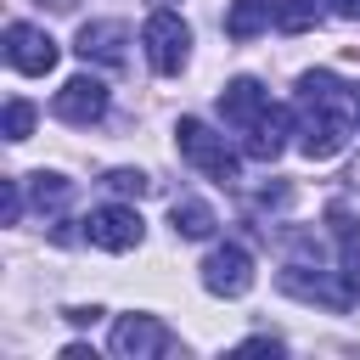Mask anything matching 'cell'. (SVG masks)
I'll return each instance as SVG.
<instances>
[{"instance_id": "cell-1", "label": "cell", "mask_w": 360, "mask_h": 360, "mask_svg": "<svg viewBox=\"0 0 360 360\" xmlns=\"http://www.w3.org/2000/svg\"><path fill=\"white\" fill-rule=\"evenodd\" d=\"M174 146H180V158H186L191 169H202V174H208V180H219V186L242 174V158L231 152V141H225V135H214L202 118H180V124H174Z\"/></svg>"}, {"instance_id": "cell-2", "label": "cell", "mask_w": 360, "mask_h": 360, "mask_svg": "<svg viewBox=\"0 0 360 360\" xmlns=\"http://www.w3.org/2000/svg\"><path fill=\"white\" fill-rule=\"evenodd\" d=\"M354 135V112H338V107H298V152L309 163H326L349 146Z\"/></svg>"}, {"instance_id": "cell-3", "label": "cell", "mask_w": 360, "mask_h": 360, "mask_svg": "<svg viewBox=\"0 0 360 360\" xmlns=\"http://www.w3.org/2000/svg\"><path fill=\"white\" fill-rule=\"evenodd\" d=\"M141 45H146L152 73H180L186 56H191V28H186L174 11H152L146 28H141Z\"/></svg>"}, {"instance_id": "cell-4", "label": "cell", "mask_w": 360, "mask_h": 360, "mask_svg": "<svg viewBox=\"0 0 360 360\" xmlns=\"http://www.w3.org/2000/svg\"><path fill=\"white\" fill-rule=\"evenodd\" d=\"M141 236H146V225H141V214L129 202L90 208V219H84V242L101 248V253H129V248H141Z\"/></svg>"}, {"instance_id": "cell-5", "label": "cell", "mask_w": 360, "mask_h": 360, "mask_svg": "<svg viewBox=\"0 0 360 360\" xmlns=\"http://www.w3.org/2000/svg\"><path fill=\"white\" fill-rule=\"evenodd\" d=\"M112 354H118V360L174 354V332H169L158 315H118V321H112Z\"/></svg>"}, {"instance_id": "cell-6", "label": "cell", "mask_w": 360, "mask_h": 360, "mask_svg": "<svg viewBox=\"0 0 360 360\" xmlns=\"http://www.w3.org/2000/svg\"><path fill=\"white\" fill-rule=\"evenodd\" d=\"M202 287H208L214 298H242V292L253 287V253H248L242 242L214 248V253L202 259Z\"/></svg>"}, {"instance_id": "cell-7", "label": "cell", "mask_w": 360, "mask_h": 360, "mask_svg": "<svg viewBox=\"0 0 360 360\" xmlns=\"http://www.w3.org/2000/svg\"><path fill=\"white\" fill-rule=\"evenodd\" d=\"M56 56H62V51H56V39H51L45 28H34V22H11V28H6V62H11L17 73H34V79H39V73L56 68Z\"/></svg>"}, {"instance_id": "cell-8", "label": "cell", "mask_w": 360, "mask_h": 360, "mask_svg": "<svg viewBox=\"0 0 360 360\" xmlns=\"http://www.w3.org/2000/svg\"><path fill=\"white\" fill-rule=\"evenodd\" d=\"M51 112H56L62 124H96V118L107 112V84H101L96 73H79V79H68V84L56 90Z\"/></svg>"}, {"instance_id": "cell-9", "label": "cell", "mask_w": 360, "mask_h": 360, "mask_svg": "<svg viewBox=\"0 0 360 360\" xmlns=\"http://www.w3.org/2000/svg\"><path fill=\"white\" fill-rule=\"evenodd\" d=\"M264 107H270V90H264L259 79H231V84L219 90V118H225L231 129H253Z\"/></svg>"}, {"instance_id": "cell-10", "label": "cell", "mask_w": 360, "mask_h": 360, "mask_svg": "<svg viewBox=\"0 0 360 360\" xmlns=\"http://www.w3.org/2000/svg\"><path fill=\"white\" fill-rule=\"evenodd\" d=\"M287 135H292V112L270 101V107L259 112V124H253V129H242V152H248V158H259V163H270V158H281Z\"/></svg>"}, {"instance_id": "cell-11", "label": "cell", "mask_w": 360, "mask_h": 360, "mask_svg": "<svg viewBox=\"0 0 360 360\" xmlns=\"http://www.w3.org/2000/svg\"><path fill=\"white\" fill-rule=\"evenodd\" d=\"M124 39H129V28H124V22H84L73 51H79L84 62H101V68H124Z\"/></svg>"}, {"instance_id": "cell-12", "label": "cell", "mask_w": 360, "mask_h": 360, "mask_svg": "<svg viewBox=\"0 0 360 360\" xmlns=\"http://www.w3.org/2000/svg\"><path fill=\"white\" fill-rule=\"evenodd\" d=\"M276 11H281V0H231L225 6V34L231 39H253V34H264L276 22Z\"/></svg>"}, {"instance_id": "cell-13", "label": "cell", "mask_w": 360, "mask_h": 360, "mask_svg": "<svg viewBox=\"0 0 360 360\" xmlns=\"http://www.w3.org/2000/svg\"><path fill=\"white\" fill-rule=\"evenodd\" d=\"M169 225H174V236H186V242H208V236H214V225H219V214H214L202 197H174Z\"/></svg>"}, {"instance_id": "cell-14", "label": "cell", "mask_w": 360, "mask_h": 360, "mask_svg": "<svg viewBox=\"0 0 360 360\" xmlns=\"http://www.w3.org/2000/svg\"><path fill=\"white\" fill-rule=\"evenodd\" d=\"M28 197H34L39 214H62L68 197H73V186H68L62 174H28Z\"/></svg>"}, {"instance_id": "cell-15", "label": "cell", "mask_w": 360, "mask_h": 360, "mask_svg": "<svg viewBox=\"0 0 360 360\" xmlns=\"http://www.w3.org/2000/svg\"><path fill=\"white\" fill-rule=\"evenodd\" d=\"M315 17H321V0H281V11H276V28H281V34H304Z\"/></svg>"}, {"instance_id": "cell-16", "label": "cell", "mask_w": 360, "mask_h": 360, "mask_svg": "<svg viewBox=\"0 0 360 360\" xmlns=\"http://www.w3.org/2000/svg\"><path fill=\"white\" fill-rule=\"evenodd\" d=\"M101 186H107V191H118V197H146V191H152V180H146L141 169H107V174H101Z\"/></svg>"}, {"instance_id": "cell-17", "label": "cell", "mask_w": 360, "mask_h": 360, "mask_svg": "<svg viewBox=\"0 0 360 360\" xmlns=\"http://www.w3.org/2000/svg\"><path fill=\"white\" fill-rule=\"evenodd\" d=\"M28 129H34V101H6V141H28Z\"/></svg>"}, {"instance_id": "cell-18", "label": "cell", "mask_w": 360, "mask_h": 360, "mask_svg": "<svg viewBox=\"0 0 360 360\" xmlns=\"http://www.w3.org/2000/svg\"><path fill=\"white\" fill-rule=\"evenodd\" d=\"M17 214H22V180H6L0 186V225H17Z\"/></svg>"}, {"instance_id": "cell-19", "label": "cell", "mask_w": 360, "mask_h": 360, "mask_svg": "<svg viewBox=\"0 0 360 360\" xmlns=\"http://www.w3.org/2000/svg\"><path fill=\"white\" fill-rule=\"evenodd\" d=\"M326 11L343 17V22H360V0H326Z\"/></svg>"}, {"instance_id": "cell-20", "label": "cell", "mask_w": 360, "mask_h": 360, "mask_svg": "<svg viewBox=\"0 0 360 360\" xmlns=\"http://www.w3.org/2000/svg\"><path fill=\"white\" fill-rule=\"evenodd\" d=\"M242 354H281V343H276V338H248Z\"/></svg>"}, {"instance_id": "cell-21", "label": "cell", "mask_w": 360, "mask_h": 360, "mask_svg": "<svg viewBox=\"0 0 360 360\" xmlns=\"http://www.w3.org/2000/svg\"><path fill=\"white\" fill-rule=\"evenodd\" d=\"M62 360H96V349H90V343H68V349H62Z\"/></svg>"}, {"instance_id": "cell-22", "label": "cell", "mask_w": 360, "mask_h": 360, "mask_svg": "<svg viewBox=\"0 0 360 360\" xmlns=\"http://www.w3.org/2000/svg\"><path fill=\"white\" fill-rule=\"evenodd\" d=\"M96 315H101V309H96V304H90V309H68V321H73V326H90V321H96Z\"/></svg>"}, {"instance_id": "cell-23", "label": "cell", "mask_w": 360, "mask_h": 360, "mask_svg": "<svg viewBox=\"0 0 360 360\" xmlns=\"http://www.w3.org/2000/svg\"><path fill=\"white\" fill-rule=\"evenodd\" d=\"M354 135H360V90H354Z\"/></svg>"}]
</instances>
